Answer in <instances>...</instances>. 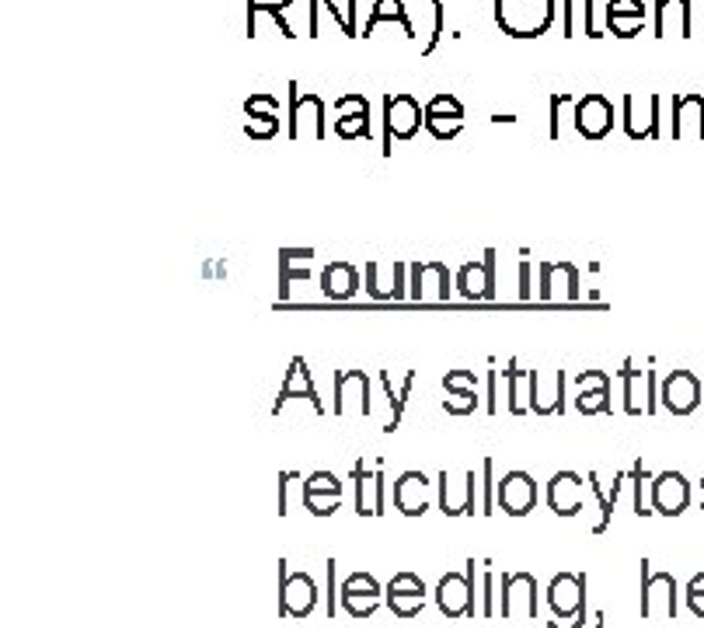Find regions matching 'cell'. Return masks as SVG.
<instances>
[{"label":"cell","mask_w":704,"mask_h":628,"mask_svg":"<svg viewBox=\"0 0 704 628\" xmlns=\"http://www.w3.org/2000/svg\"><path fill=\"white\" fill-rule=\"evenodd\" d=\"M496 25L509 39H541L558 18V0H496Z\"/></svg>","instance_id":"cell-1"},{"label":"cell","mask_w":704,"mask_h":628,"mask_svg":"<svg viewBox=\"0 0 704 628\" xmlns=\"http://www.w3.org/2000/svg\"><path fill=\"white\" fill-rule=\"evenodd\" d=\"M478 576H482V562L478 559H468L464 562V573H443V580L436 583V607H440L443 618L457 621V618L482 615Z\"/></svg>","instance_id":"cell-2"},{"label":"cell","mask_w":704,"mask_h":628,"mask_svg":"<svg viewBox=\"0 0 704 628\" xmlns=\"http://www.w3.org/2000/svg\"><path fill=\"white\" fill-rule=\"evenodd\" d=\"M547 607L555 621L547 628H586V573H558L547 583Z\"/></svg>","instance_id":"cell-3"},{"label":"cell","mask_w":704,"mask_h":628,"mask_svg":"<svg viewBox=\"0 0 704 628\" xmlns=\"http://www.w3.org/2000/svg\"><path fill=\"white\" fill-rule=\"evenodd\" d=\"M423 126H426V109L418 105L415 94H408V91L384 94V144H380V155L391 158L394 140L408 144L418 137Z\"/></svg>","instance_id":"cell-4"},{"label":"cell","mask_w":704,"mask_h":628,"mask_svg":"<svg viewBox=\"0 0 704 628\" xmlns=\"http://www.w3.org/2000/svg\"><path fill=\"white\" fill-rule=\"evenodd\" d=\"M638 601L642 618H677L680 615V590L670 573H656L649 559L638 562Z\"/></svg>","instance_id":"cell-5"},{"label":"cell","mask_w":704,"mask_h":628,"mask_svg":"<svg viewBox=\"0 0 704 628\" xmlns=\"http://www.w3.org/2000/svg\"><path fill=\"white\" fill-rule=\"evenodd\" d=\"M478 486H482V468L478 471H440L436 479V503H440V513L447 517H474L478 510Z\"/></svg>","instance_id":"cell-6"},{"label":"cell","mask_w":704,"mask_h":628,"mask_svg":"<svg viewBox=\"0 0 704 628\" xmlns=\"http://www.w3.org/2000/svg\"><path fill=\"white\" fill-rule=\"evenodd\" d=\"M276 566H279L276 569V573H279V618L303 621L318 607L321 590H318L311 573H290L287 559H279Z\"/></svg>","instance_id":"cell-7"},{"label":"cell","mask_w":704,"mask_h":628,"mask_svg":"<svg viewBox=\"0 0 704 628\" xmlns=\"http://www.w3.org/2000/svg\"><path fill=\"white\" fill-rule=\"evenodd\" d=\"M541 615V594L534 573H503L499 576V618H527Z\"/></svg>","instance_id":"cell-8"},{"label":"cell","mask_w":704,"mask_h":628,"mask_svg":"<svg viewBox=\"0 0 704 628\" xmlns=\"http://www.w3.org/2000/svg\"><path fill=\"white\" fill-rule=\"evenodd\" d=\"M287 137L293 144L300 140H325V102L314 91L297 94V81H290V126Z\"/></svg>","instance_id":"cell-9"},{"label":"cell","mask_w":704,"mask_h":628,"mask_svg":"<svg viewBox=\"0 0 704 628\" xmlns=\"http://www.w3.org/2000/svg\"><path fill=\"white\" fill-rule=\"evenodd\" d=\"M353 510L359 517H380L384 513V461L370 468L367 458L353 465Z\"/></svg>","instance_id":"cell-10"},{"label":"cell","mask_w":704,"mask_h":628,"mask_svg":"<svg viewBox=\"0 0 704 628\" xmlns=\"http://www.w3.org/2000/svg\"><path fill=\"white\" fill-rule=\"evenodd\" d=\"M624 133L632 140H659V91L649 94H635L627 91L624 94Z\"/></svg>","instance_id":"cell-11"},{"label":"cell","mask_w":704,"mask_h":628,"mask_svg":"<svg viewBox=\"0 0 704 628\" xmlns=\"http://www.w3.org/2000/svg\"><path fill=\"white\" fill-rule=\"evenodd\" d=\"M621 385H624V412L627 415H656L659 412V388H656V370H635L632 359H624L621 367Z\"/></svg>","instance_id":"cell-12"},{"label":"cell","mask_w":704,"mask_h":628,"mask_svg":"<svg viewBox=\"0 0 704 628\" xmlns=\"http://www.w3.org/2000/svg\"><path fill=\"white\" fill-rule=\"evenodd\" d=\"M614 105L600 91H586L576 102V133L582 140H603L614 129Z\"/></svg>","instance_id":"cell-13"},{"label":"cell","mask_w":704,"mask_h":628,"mask_svg":"<svg viewBox=\"0 0 704 628\" xmlns=\"http://www.w3.org/2000/svg\"><path fill=\"white\" fill-rule=\"evenodd\" d=\"M384 604L391 607L394 618L412 621L423 615L426 607V583L418 573H394L384 586Z\"/></svg>","instance_id":"cell-14"},{"label":"cell","mask_w":704,"mask_h":628,"mask_svg":"<svg viewBox=\"0 0 704 628\" xmlns=\"http://www.w3.org/2000/svg\"><path fill=\"white\" fill-rule=\"evenodd\" d=\"M332 412L349 415L356 409L363 419L373 415V398H370V377L367 370H335V391H332Z\"/></svg>","instance_id":"cell-15"},{"label":"cell","mask_w":704,"mask_h":628,"mask_svg":"<svg viewBox=\"0 0 704 628\" xmlns=\"http://www.w3.org/2000/svg\"><path fill=\"white\" fill-rule=\"evenodd\" d=\"M453 290L464 300H488L496 297V249H488L482 259H471L457 270Z\"/></svg>","instance_id":"cell-16"},{"label":"cell","mask_w":704,"mask_h":628,"mask_svg":"<svg viewBox=\"0 0 704 628\" xmlns=\"http://www.w3.org/2000/svg\"><path fill=\"white\" fill-rule=\"evenodd\" d=\"M380 597H384V590H380V583L370 573H353V576H346V583H342V590H338V607L349 618L367 621L380 607Z\"/></svg>","instance_id":"cell-17"},{"label":"cell","mask_w":704,"mask_h":628,"mask_svg":"<svg viewBox=\"0 0 704 628\" xmlns=\"http://www.w3.org/2000/svg\"><path fill=\"white\" fill-rule=\"evenodd\" d=\"M426 129H429V137L432 140H453V137H461V129H464V105L457 94L450 91H440V94H432V99L426 102Z\"/></svg>","instance_id":"cell-18"},{"label":"cell","mask_w":704,"mask_h":628,"mask_svg":"<svg viewBox=\"0 0 704 628\" xmlns=\"http://www.w3.org/2000/svg\"><path fill=\"white\" fill-rule=\"evenodd\" d=\"M538 500H541V492H538V482L530 471H506L503 475L499 492H496V503L503 513H509V517H527V513H534Z\"/></svg>","instance_id":"cell-19"},{"label":"cell","mask_w":704,"mask_h":628,"mask_svg":"<svg viewBox=\"0 0 704 628\" xmlns=\"http://www.w3.org/2000/svg\"><path fill=\"white\" fill-rule=\"evenodd\" d=\"M565 385L568 374L565 370H551L547 380L541 370L527 374V395H530V412L538 415H562L565 412Z\"/></svg>","instance_id":"cell-20"},{"label":"cell","mask_w":704,"mask_h":628,"mask_svg":"<svg viewBox=\"0 0 704 628\" xmlns=\"http://www.w3.org/2000/svg\"><path fill=\"white\" fill-rule=\"evenodd\" d=\"M241 133L252 140H273L279 133V102L269 91H255L244 99V123Z\"/></svg>","instance_id":"cell-21"},{"label":"cell","mask_w":704,"mask_h":628,"mask_svg":"<svg viewBox=\"0 0 704 628\" xmlns=\"http://www.w3.org/2000/svg\"><path fill=\"white\" fill-rule=\"evenodd\" d=\"M412 273V287H408V300L423 304V300H450L453 294V279L450 270L443 262H412L408 265Z\"/></svg>","instance_id":"cell-22"},{"label":"cell","mask_w":704,"mask_h":628,"mask_svg":"<svg viewBox=\"0 0 704 628\" xmlns=\"http://www.w3.org/2000/svg\"><path fill=\"white\" fill-rule=\"evenodd\" d=\"M335 137L342 140H370L373 129H370V102L367 94H342L335 102Z\"/></svg>","instance_id":"cell-23"},{"label":"cell","mask_w":704,"mask_h":628,"mask_svg":"<svg viewBox=\"0 0 704 628\" xmlns=\"http://www.w3.org/2000/svg\"><path fill=\"white\" fill-rule=\"evenodd\" d=\"M659 402L666 412L673 415H691L701 406V380L691 370H673L666 374L662 388H659Z\"/></svg>","instance_id":"cell-24"},{"label":"cell","mask_w":704,"mask_h":628,"mask_svg":"<svg viewBox=\"0 0 704 628\" xmlns=\"http://www.w3.org/2000/svg\"><path fill=\"white\" fill-rule=\"evenodd\" d=\"M300 503L311 517H332V513L342 506V482L332 471H314L303 479Z\"/></svg>","instance_id":"cell-25"},{"label":"cell","mask_w":704,"mask_h":628,"mask_svg":"<svg viewBox=\"0 0 704 628\" xmlns=\"http://www.w3.org/2000/svg\"><path fill=\"white\" fill-rule=\"evenodd\" d=\"M297 398H308L311 409H314L318 415H325V402H321L318 391H314V380H311L308 359H303V356H293V359H290L287 380H282L279 398L273 402V415H282V409H287L290 402H297Z\"/></svg>","instance_id":"cell-26"},{"label":"cell","mask_w":704,"mask_h":628,"mask_svg":"<svg viewBox=\"0 0 704 628\" xmlns=\"http://www.w3.org/2000/svg\"><path fill=\"white\" fill-rule=\"evenodd\" d=\"M691 506V482L680 471H659L653 475V510L662 517H680Z\"/></svg>","instance_id":"cell-27"},{"label":"cell","mask_w":704,"mask_h":628,"mask_svg":"<svg viewBox=\"0 0 704 628\" xmlns=\"http://www.w3.org/2000/svg\"><path fill=\"white\" fill-rule=\"evenodd\" d=\"M538 297L544 304H558V300H579V273L573 262H541V283H538Z\"/></svg>","instance_id":"cell-28"},{"label":"cell","mask_w":704,"mask_h":628,"mask_svg":"<svg viewBox=\"0 0 704 628\" xmlns=\"http://www.w3.org/2000/svg\"><path fill=\"white\" fill-rule=\"evenodd\" d=\"M670 137L673 140H704V94H697V91L673 94Z\"/></svg>","instance_id":"cell-29"},{"label":"cell","mask_w":704,"mask_h":628,"mask_svg":"<svg viewBox=\"0 0 704 628\" xmlns=\"http://www.w3.org/2000/svg\"><path fill=\"white\" fill-rule=\"evenodd\" d=\"M589 479H582L579 471H555L547 482V506L558 517H579L582 513V489Z\"/></svg>","instance_id":"cell-30"},{"label":"cell","mask_w":704,"mask_h":628,"mask_svg":"<svg viewBox=\"0 0 704 628\" xmlns=\"http://www.w3.org/2000/svg\"><path fill=\"white\" fill-rule=\"evenodd\" d=\"M394 506L405 513V517H423L432 506V482L426 471H402V479L394 482Z\"/></svg>","instance_id":"cell-31"},{"label":"cell","mask_w":704,"mask_h":628,"mask_svg":"<svg viewBox=\"0 0 704 628\" xmlns=\"http://www.w3.org/2000/svg\"><path fill=\"white\" fill-rule=\"evenodd\" d=\"M576 388H579V398H576V412L579 415H611L614 406H611V380H607L603 370H582L576 374Z\"/></svg>","instance_id":"cell-32"},{"label":"cell","mask_w":704,"mask_h":628,"mask_svg":"<svg viewBox=\"0 0 704 628\" xmlns=\"http://www.w3.org/2000/svg\"><path fill=\"white\" fill-rule=\"evenodd\" d=\"M474 377L471 370H450L447 377H443V391H447V398H443V412L447 415H474L478 412V406H482V398H478V391H474Z\"/></svg>","instance_id":"cell-33"},{"label":"cell","mask_w":704,"mask_h":628,"mask_svg":"<svg viewBox=\"0 0 704 628\" xmlns=\"http://www.w3.org/2000/svg\"><path fill=\"white\" fill-rule=\"evenodd\" d=\"M645 14L649 8L642 0H607V35L614 39H635L645 28Z\"/></svg>","instance_id":"cell-34"},{"label":"cell","mask_w":704,"mask_h":628,"mask_svg":"<svg viewBox=\"0 0 704 628\" xmlns=\"http://www.w3.org/2000/svg\"><path fill=\"white\" fill-rule=\"evenodd\" d=\"M656 18H653V28H656V39H691V0H653Z\"/></svg>","instance_id":"cell-35"},{"label":"cell","mask_w":704,"mask_h":628,"mask_svg":"<svg viewBox=\"0 0 704 628\" xmlns=\"http://www.w3.org/2000/svg\"><path fill=\"white\" fill-rule=\"evenodd\" d=\"M359 287H363L359 270L346 259H335L321 270V294H325L328 300H353L359 294Z\"/></svg>","instance_id":"cell-36"},{"label":"cell","mask_w":704,"mask_h":628,"mask_svg":"<svg viewBox=\"0 0 704 628\" xmlns=\"http://www.w3.org/2000/svg\"><path fill=\"white\" fill-rule=\"evenodd\" d=\"M405 273L408 265L405 262H394L391 265V279L380 283V265L367 262V273H363V287L373 300H408V287H405Z\"/></svg>","instance_id":"cell-37"},{"label":"cell","mask_w":704,"mask_h":628,"mask_svg":"<svg viewBox=\"0 0 704 628\" xmlns=\"http://www.w3.org/2000/svg\"><path fill=\"white\" fill-rule=\"evenodd\" d=\"M293 4V0H249V28H244V39H255L258 35V18H269V22L279 28L282 39H297L290 22L282 18V11H287Z\"/></svg>","instance_id":"cell-38"},{"label":"cell","mask_w":704,"mask_h":628,"mask_svg":"<svg viewBox=\"0 0 704 628\" xmlns=\"http://www.w3.org/2000/svg\"><path fill=\"white\" fill-rule=\"evenodd\" d=\"M586 479H589V489H593V496H597V503H600V521L593 524V535L600 538L603 530L611 527V521H614V506H618L621 492H624L627 475H624V471H618L614 479H611V489H607V492H603V486H600V475H597V471H589Z\"/></svg>","instance_id":"cell-39"},{"label":"cell","mask_w":704,"mask_h":628,"mask_svg":"<svg viewBox=\"0 0 704 628\" xmlns=\"http://www.w3.org/2000/svg\"><path fill=\"white\" fill-rule=\"evenodd\" d=\"M384 22H397V25L408 32V39L415 35V22H412V14H408V8L402 4V0H373V11H370L367 25H363V35H359V39H370V35L380 25H384Z\"/></svg>","instance_id":"cell-40"},{"label":"cell","mask_w":704,"mask_h":628,"mask_svg":"<svg viewBox=\"0 0 704 628\" xmlns=\"http://www.w3.org/2000/svg\"><path fill=\"white\" fill-rule=\"evenodd\" d=\"M530 370H520V359H509L506 370H499V380L506 388V409L509 415H527L530 412V395L520 388V380H527Z\"/></svg>","instance_id":"cell-41"},{"label":"cell","mask_w":704,"mask_h":628,"mask_svg":"<svg viewBox=\"0 0 704 628\" xmlns=\"http://www.w3.org/2000/svg\"><path fill=\"white\" fill-rule=\"evenodd\" d=\"M308 8H311V22H308V39H318L321 35V14H328L335 18V25L342 28V35H349V39H359V28L349 22V14L335 8V0H308Z\"/></svg>","instance_id":"cell-42"},{"label":"cell","mask_w":704,"mask_h":628,"mask_svg":"<svg viewBox=\"0 0 704 628\" xmlns=\"http://www.w3.org/2000/svg\"><path fill=\"white\" fill-rule=\"evenodd\" d=\"M412 385H415V370H408V374H405V380H402V391H394V385H391V374H388V370L380 374V391H384V395L391 398V415H388V426H384V433H394L397 426H402L405 409H408V395H412Z\"/></svg>","instance_id":"cell-43"},{"label":"cell","mask_w":704,"mask_h":628,"mask_svg":"<svg viewBox=\"0 0 704 628\" xmlns=\"http://www.w3.org/2000/svg\"><path fill=\"white\" fill-rule=\"evenodd\" d=\"M632 510L638 513V517H653L656 513L653 510V475L642 458L632 465Z\"/></svg>","instance_id":"cell-44"},{"label":"cell","mask_w":704,"mask_h":628,"mask_svg":"<svg viewBox=\"0 0 704 628\" xmlns=\"http://www.w3.org/2000/svg\"><path fill=\"white\" fill-rule=\"evenodd\" d=\"M558 11H562V35H565V39L586 35L589 0H558Z\"/></svg>","instance_id":"cell-45"},{"label":"cell","mask_w":704,"mask_h":628,"mask_svg":"<svg viewBox=\"0 0 704 628\" xmlns=\"http://www.w3.org/2000/svg\"><path fill=\"white\" fill-rule=\"evenodd\" d=\"M579 99L573 91H555L547 99V137L551 140H562L565 137V129H562V119H565V109H573Z\"/></svg>","instance_id":"cell-46"},{"label":"cell","mask_w":704,"mask_h":628,"mask_svg":"<svg viewBox=\"0 0 704 628\" xmlns=\"http://www.w3.org/2000/svg\"><path fill=\"white\" fill-rule=\"evenodd\" d=\"M293 489H303L300 471H279V492H276V513L290 517L293 513Z\"/></svg>","instance_id":"cell-47"},{"label":"cell","mask_w":704,"mask_h":628,"mask_svg":"<svg viewBox=\"0 0 704 628\" xmlns=\"http://www.w3.org/2000/svg\"><path fill=\"white\" fill-rule=\"evenodd\" d=\"M335 573H338V562L335 559H328L325 562V615L328 618H335V612H338V583H335Z\"/></svg>","instance_id":"cell-48"},{"label":"cell","mask_w":704,"mask_h":628,"mask_svg":"<svg viewBox=\"0 0 704 628\" xmlns=\"http://www.w3.org/2000/svg\"><path fill=\"white\" fill-rule=\"evenodd\" d=\"M492 597H496V594H492V559H485V562H482V615H485V618H492V615L499 612L496 601H492Z\"/></svg>","instance_id":"cell-49"},{"label":"cell","mask_w":704,"mask_h":628,"mask_svg":"<svg viewBox=\"0 0 704 628\" xmlns=\"http://www.w3.org/2000/svg\"><path fill=\"white\" fill-rule=\"evenodd\" d=\"M482 489H485V503H482V513L485 517H492V506H499L496 503V492H499V486H492V454L482 461Z\"/></svg>","instance_id":"cell-50"},{"label":"cell","mask_w":704,"mask_h":628,"mask_svg":"<svg viewBox=\"0 0 704 628\" xmlns=\"http://www.w3.org/2000/svg\"><path fill=\"white\" fill-rule=\"evenodd\" d=\"M688 607H691L697 618H704V573H697L688 583Z\"/></svg>","instance_id":"cell-51"},{"label":"cell","mask_w":704,"mask_h":628,"mask_svg":"<svg viewBox=\"0 0 704 628\" xmlns=\"http://www.w3.org/2000/svg\"><path fill=\"white\" fill-rule=\"evenodd\" d=\"M440 39H443V0H432V39H429V46L423 49V56H429Z\"/></svg>","instance_id":"cell-52"},{"label":"cell","mask_w":704,"mask_h":628,"mask_svg":"<svg viewBox=\"0 0 704 628\" xmlns=\"http://www.w3.org/2000/svg\"><path fill=\"white\" fill-rule=\"evenodd\" d=\"M520 300H530V262H520Z\"/></svg>","instance_id":"cell-53"},{"label":"cell","mask_w":704,"mask_h":628,"mask_svg":"<svg viewBox=\"0 0 704 628\" xmlns=\"http://www.w3.org/2000/svg\"><path fill=\"white\" fill-rule=\"evenodd\" d=\"M492 123H499V126H509V123H517V116H492Z\"/></svg>","instance_id":"cell-54"},{"label":"cell","mask_w":704,"mask_h":628,"mask_svg":"<svg viewBox=\"0 0 704 628\" xmlns=\"http://www.w3.org/2000/svg\"><path fill=\"white\" fill-rule=\"evenodd\" d=\"M701 489H704V479H701Z\"/></svg>","instance_id":"cell-55"}]
</instances>
